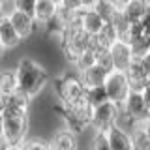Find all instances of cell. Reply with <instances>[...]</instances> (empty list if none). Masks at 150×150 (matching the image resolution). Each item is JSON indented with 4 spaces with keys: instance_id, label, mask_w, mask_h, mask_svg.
<instances>
[{
    "instance_id": "8",
    "label": "cell",
    "mask_w": 150,
    "mask_h": 150,
    "mask_svg": "<svg viewBox=\"0 0 150 150\" xmlns=\"http://www.w3.org/2000/svg\"><path fill=\"white\" fill-rule=\"evenodd\" d=\"M124 109L129 111L139 120H144L146 116H150V111H148L146 103H144V98H143V92L141 90H129L128 98L124 101Z\"/></svg>"
},
{
    "instance_id": "7",
    "label": "cell",
    "mask_w": 150,
    "mask_h": 150,
    "mask_svg": "<svg viewBox=\"0 0 150 150\" xmlns=\"http://www.w3.org/2000/svg\"><path fill=\"white\" fill-rule=\"evenodd\" d=\"M111 54H112V62H115V69H120V71H126L128 66L133 60V53H131V45L124 40H116L115 43L111 45Z\"/></svg>"
},
{
    "instance_id": "37",
    "label": "cell",
    "mask_w": 150,
    "mask_h": 150,
    "mask_svg": "<svg viewBox=\"0 0 150 150\" xmlns=\"http://www.w3.org/2000/svg\"><path fill=\"white\" fill-rule=\"evenodd\" d=\"M4 51H6V49H4V47H2V45H0V56H2V54H4Z\"/></svg>"
},
{
    "instance_id": "15",
    "label": "cell",
    "mask_w": 150,
    "mask_h": 150,
    "mask_svg": "<svg viewBox=\"0 0 150 150\" xmlns=\"http://www.w3.org/2000/svg\"><path fill=\"white\" fill-rule=\"evenodd\" d=\"M139 124H141V120L135 118V116L131 115L129 111H126L124 105L118 107V112H116V118H115V126H118L120 129H124V131H128V133H131V131L137 128Z\"/></svg>"
},
{
    "instance_id": "32",
    "label": "cell",
    "mask_w": 150,
    "mask_h": 150,
    "mask_svg": "<svg viewBox=\"0 0 150 150\" xmlns=\"http://www.w3.org/2000/svg\"><path fill=\"white\" fill-rule=\"evenodd\" d=\"M141 126H143V129L146 131V135H148V139H150V116H146L144 120H141Z\"/></svg>"
},
{
    "instance_id": "35",
    "label": "cell",
    "mask_w": 150,
    "mask_h": 150,
    "mask_svg": "<svg viewBox=\"0 0 150 150\" xmlns=\"http://www.w3.org/2000/svg\"><path fill=\"white\" fill-rule=\"evenodd\" d=\"M143 38L146 40V43L150 45V26H144V32H143Z\"/></svg>"
},
{
    "instance_id": "11",
    "label": "cell",
    "mask_w": 150,
    "mask_h": 150,
    "mask_svg": "<svg viewBox=\"0 0 150 150\" xmlns=\"http://www.w3.org/2000/svg\"><path fill=\"white\" fill-rule=\"evenodd\" d=\"M107 135H109V144H111V150H128V148H133L131 144V135L128 131L120 129L118 126L112 124L109 129H107Z\"/></svg>"
},
{
    "instance_id": "12",
    "label": "cell",
    "mask_w": 150,
    "mask_h": 150,
    "mask_svg": "<svg viewBox=\"0 0 150 150\" xmlns=\"http://www.w3.org/2000/svg\"><path fill=\"white\" fill-rule=\"evenodd\" d=\"M19 34L17 30L13 28L11 21H9V17L6 15L0 21V45L4 47V49H11V47H15L19 43Z\"/></svg>"
},
{
    "instance_id": "22",
    "label": "cell",
    "mask_w": 150,
    "mask_h": 150,
    "mask_svg": "<svg viewBox=\"0 0 150 150\" xmlns=\"http://www.w3.org/2000/svg\"><path fill=\"white\" fill-rule=\"evenodd\" d=\"M131 144H133V148H139V150H146L150 148V139L146 135V131L143 129V126H137L133 131H131Z\"/></svg>"
},
{
    "instance_id": "18",
    "label": "cell",
    "mask_w": 150,
    "mask_h": 150,
    "mask_svg": "<svg viewBox=\"0 0 150 150\" xmlns=\"http://www.w3.org/2000/svg\"><path fill=\"white\" fill-rule=\"evenodd\" d=\"M96 38H98V41H100L103 47L111 49V45L118 40V32H116V28H115L112 23H105V25L101 26V30L96 34Z\"/></svg>"
},
{
    "instance_id": "21",
    "label": "cell",
    "mask_w": 150,
    "mask_h": 150,
    "mask_svg": "<svg viewBox=\"0 0 150 150\" xmlns=\"http://www.w3.org/2000/svg\"><path fill=\"white\" fill-rule=\"evenodd\" d=\"M86 101L90 103L92 107H96V105H100V103L103 101H107L109 98H107V90H105V84H100V86H90V88H86Z\"/></svg>"
},
{
    "instance_id": "25",
    "label": "cell",
    "mask_w": 150,
    "mask_h": 150,
    "mask_svg": "<svg viewBox=\"0 0 150 150\" xmlns=\"http://www.w3.org/2000/svg\"><path fill=\"white\" fill-rule=\"evenodd\" d=\"M96 62L100 64L101 68H105L109 73L112 71V69H115V62H112V54H111V51H109V49L101 51V53L96 56Z\"/></svg>"
},
{
    "instance_id": "28",
    "label": "cell",
    "mask_w": 150,
    "mask_h": 150,
    "mask_svg": "<svg viewBox=\"0 0 150 150\" xmlns=\"http://www.w3.org/2000/svg\"><path fill=\"white\" fill-rule=\"evenodd\" d=\"M58 4H62L66 8H71V9H81L83 8L81 0H62V2H58Z\"/></svg>"
},
{
    "instance_id": "38",
    "label": "cell",
    "mask_w": 150,
    "mask_h": 150,
    "mask_svg": "<svg viewBox=\"0 0 150 150\" xmlns=\"http://www.w3.org/2000/svg\"><path fill=\"white\" fill-rule=\"evenodd\" d=\"M6 2L8 0H0V6H6Z\"/></svg>"
},
{
    "instance_id": "16",
    "label": "cell",
    "mask_w": 150,
    "mask_h": 150,
    "mask_svg": "<svg viewBox=\"0 0 150 150\" xmlns=\"http://www.w3.org/2000/svg\"><path fill=\"white\" fill-rule=\"evenodd\" d=\"M144 8H146V0H129L122 11H124V15L128 17L129 23H137L143 19Z\"/></svg>"
},
{
    "instance_id": "6",
    "label": "cell",
    "mask_w": 150,
    "mask_h": 150,
    "mask_svg": "<svg viewBox=\"0 0 150 150\" xmlns=\"http://www.w3.org/2000/svg\"><path fill=\"white\" fill-rule=\"evenodd\" d=\"M116 112H118V105L115 101L107 100L100 103V105L94 107V116H92V128L94 129H109L112 124H115V118H116Z\"/></svg>"
},
{
    "instance_id": "4",
    "label": "cell",
    "mask_w": 150,
    "mask_h": 150,
    "mask_svg": "<svg viewBox=\"0 0 150 150\" xmlns=\"http://www.w3.org/2000/svg\"><path fill=\"white\" fill-rule=\"evenodd\" d=\"M54 90L62 103H75L79 100H84L86 84L83 83L81 77H77L73 73H68V75H62V77L54 79Z\"/></svg>"
},
{
    "instance_id": "20",
    "label": "cell",
    "mask_w": 150,
    "mask_h": 150,
    "mask_svg": "<svg viewBox=\"0 0 150 150\" xmlns=\"http://www.w3.org/2000/svg\"><path fill=\"white\" fill-rule=\"evenodd\" d=\"M19 88V81H17V71L13 69H4L0 73V90L2 92H15Z\"/></svg>"
},
{
    "instance_id": "17",
    "label": "cell",
    "mask_w": 150,
    "mask_h": 150,
    "mask_svg": "<svg viewBox=\"0 0 150 150\" xmlns=\"http://www.w3.org/2000/svg\"><path fill=\"white\" fill-rule=\"evenodd\" d=\"M53 146L58 148V150H71L75 148V133L71 129H62L54 135V141H53Z\"/></svg>"
},
{
    "instance_id": "26",
    "label": "cell",
    "mask_w": 150,
    "mask_h": 150,
    "mask_svg": "<svg viewBox=\"0 0 150 150\" xmlns=\"http://www.w3.org/2000/svg\"><path fill=\"white\" fill-rule=\"evenodd\" d=\"M94 62H96V53H94L92 49H84L83 53H81V56H79V60H77V64L81 66V69L92 66Z\"/></svg>"
},
{
    "instance_id": "40",
    "label": "cell",
    "mask_w": 150,
    "mask_h": 150,
    "mask_svg": "<svg viewBox=\"0 0 150 150\" xmlns=\"http://www.w3.org/2000/svg\"><path fill=\"white\" fill-rule=\"evenodd\" d=\"M148 53H150V49H148Z\"/></svg>"
},
{
    "instance_id": "27",
    "label": "cell",
    "mask_w": 150,
    "mask_h": 150,
    "mask_svg": "<svg viewBox=\"0 0 150 150\" xmlns=\"http://www.w3.org/2000/svg\"><path fill=\"white\" fill-rule=\"evenodd\" d=\"M36 2L38 0H13V4H15L17 9H21V11H25V13H28V15H32V17H34Z\"/></svg>"
},
{
    "instance_id": "19",
    "label": "cell",
    "mask_w": 150,
    "mask_h": 150,
    "mask_svg": "<svg viewBox=\"0 0 150 150\" xmlns=\"http://www.w3.org/2000/svg\"><path fill=\"white\" fill-rule=\"evenodd\" d=\"M43 25H45L47 34H49L51 38H56V40H60L62 34H64V30H66V21L58 15V13H54V15L51 17L49 21H45Z\"/></svg>"
},
{
    "instance_id": "10",
    "label": "cell",
    "mask_w": 150,
    "mask_h": 150,
    "mask_svg": "<svg viewBox=\"0 0 150 150\" xmlns=\"http://www.w3.org/2000/svg\"><path fill=\"white\" fill-rule=\"evenodd\" d=\"M107 75H109V71H107L105 68H101L98 62H94L92 66H88V68H83V69H81V79H83V83L86 84V88L105 84Z\"/></svg>"
},
{
    "instance_id": "24",
    "label": "cell",
    "mask_w": 150,
    "mask_h": 150,
    "mask_svg": "<svg viewBox=\"0 0 150 150\" xmlns=\"http://www.w3.org/2000/svg\"><path fill=\"white\" fill-rule=\"evenodd\" d=\"M90 146L96 148V150H109L111 144H109V135H107V129H98L94 139L90 141Z\"/></svg>"
},
{
    "instance_id": "34",
    "label": "cell",
    "mask_w": 150,
    "mask_h": 150,
    "mask_svg": "<svg viewBox=\"0 0 150 150\" xmlns=\"http://www.w3.org/2000/svg\"><path fill=\"white\" fill-rule=\"evenodd\" d=\"M81 2H83V8H94L98 0H81Z\"/></svg>"
},
{
    "instance_id": "33",
    "label": "cell",
    "mask_w": 150,
    "mask_h": 150,
    "mask_svg": "<svg viewBox=\"0 0 150 150\" xmlns=\"http://www.w3.org/2000/svg\"><path fill=\"white\" fill-rule=\"evenodd\" d=\"M6 103H8V92H2V90H0V111L6 107Z\"/></svg>"
},
{
    "instance_id": "9",
    "label": "cell",
    "mask_w": 150,
    "mask_h": 150,
    "mask_svg": "<svg viewBox=\"0 0 150 150\" xmlns=\"http://www.w3.org/2000/svg\"><path fill=\"white\" fill-rule=\"evenodd\" d=\"M9 21H11V25H13V28L17 30V34H19V38H28L32 34V30H34V17L32 15H28V13H25V11H21V9H13L11 13H9Z\"/></svg>"
},
{
    "instance_id": "30",
    "label": "cell",
    "mask_w": 150,
    "mask_h": 150,
    "mask_svg": "<svg viewBox=\"0 0 150 150\" xmlns=\"http://www.w3.org/2000/svg\"><path fill=\"white\" fill-rule=\"evenodd\" d=\"M141 92H143L144 103H146V107H148V111H150V81H148L146 84H144V88H143V90H141Z\"/></svg>"
},
{
    "instance_id": "36",
    "label": "cell",
    "mask_w": 150,
    "mask_h": 150,
    "mask_svg": "<svg viewBox=\"0 0 150 150\" xmlns=\"http://www.w3.org/2000/svg\"><path fill=\"white\" fill-rule=\"evenodd\" d=\"M2 131H4V116H2V111H0V139H2Z\"/></svg>"
},
{
    "instance_id": "1",
    "label": "cell",
    "mask_w": 150,
    "mask_h": 150,
    "mask_svg": "<svg viewBox=\"0 0 150 150\" xmlns=\"http://www.w3.org/2000/svg\"><path fill=\"white\" fill-rule=\"evenodd\" d=\"M2 116H4V131H2L4 144L11 148L21 146L28 128V109L17 105H8L4 107Z\"/></svg>"
},
{
    "instance_id": "31",
    "label": "cell",
    "mask_w": 150,
    "mask_h": 150,
    "mask_svg": "<svg viewBox=\"0 0 150 150\" xmlns=\"http://www.w3.org/2000/svg\"><path fill=\"white\" fill-rule=\"evenodd\" d=\"M23 148H47V144L43 143H21Z\"/></svg>"
},
{
    "instance_id": "13",
    "label": "cell",
    "mask_w": 150,
    "mask_h": 150,
    "mask_svg": "<svg viewBox=\"0 0 150 150\" xmlns=\"http://www.w3.org/2000/svg\"><path fill=\"white\" fill-rule=\"evenodd\" d=\"M105 25L103 17L96 11L94 8H84L83 9V28L90 34H98L101 30V26Z\"/></svg>"
},
{
    "instance_id": "5",
    "label": "cell",
    "mask_w": 150,
    "mask_h": 150,
    "mask_svg": "<svg viewBox=\"0 0 150 150\" xmlns=\"http://www.w3.org/2000/svg\"><path fill=\"white\" fill-rule=\"evenodd\" d=\"M105 90H107V98H109L111 101H115L118 107L124 105L126 98H128V94L131 90L126 71L112 69V71L107 75V79H105Z\"/></svg>"
},
{
    "instance_id": "23",
    "label": "cell",
    "mask_w": 150,
    "mask_h": 150,
    "mask_svg": "<svg viewBox=\"0 0 150 150\" xmlns=\"http://www.w3.org/2000/svg\"><path fill=\"white\" fill-rule=\"evenodd\" d=\"M94 9L103 17L105 23H111L112 17H115V13H116V8H115V4H112L111 0H98L96 6H94Z\"/></svg>"
},
{
    "instance_id": "29",
    "label": "cell",
    "mask_w": 150,
    "mask_h": 150,
    "mask_svg": "<svg viewBox=\"0 0 150 150\" xmlns=\"http://www.w3.org/2000/svg\"><path fill=\"white\" fill-rule=\"evenodd\" d=\"M141 64H143V69H144V73H146V77L150 79V53H146L141 58Z\"/></svg>"
},
{
    "instance_id": "41",
    "label": "cell",
    "mask_w": 150,
    "mask_h": 150,
    "mask_svg": "<svg viewBox=\"0 0 150 150\" xmlns=\"http://www.w3.org/2000/svg\"><path fill=\"white\" fill-rule=\"evenodd\" d=\"M146 2H148V0H146Z\"/></svg>"
},
{
    "instance_id": "2",
    "label": "cell",
    "mask_w": 150,
    "mask_h": 150,
    "mask_svg": "<svg viewBox=\"0 0 150 150\" xmlns=\"http://www.w3.org/2000/svg\"><path fill=\"white\" fill-rule=\"evenodd\" d=\"M54 112L66 120L68 129H71L75 135L83 133L86 128L92 126V116H94V107L84 100H79L75 103H60L54 107Z\"/></svg>"
},
{
    "instance_id": "14",
    "label": "cell",
    "mask_w": 150,
    "mask_h": 150,
    "mask_svg": "<svg viewBox=\"0 0 150 150\" xmlns=\"http://www.w3.org/2000/svg\"><path fill=\"white\" fill-rule=\"evenodd\" d=\"M56 8H58V4H56L54 0H38L36 9H34V21L43 25L45 21H49L56 13Z\"/></svg>"
},
{
    "instance_id": "3",
    "label": "cell",
    "mask_w": 150,
    "mask_h": 150,
    "mask_svg": "<svg viewBox=\"0 0 150 150\" xmlns=\"http://www.w3.org/2000/svg\"><path fill=\"white\" fill-rule=\"evenodd\" d=\"M15 71H17L19 88L25 90L30 98L38 96L40 90L47 83V71L32 58H23L21 62H19Z\"/></svg>"
},
{
    "instance_id": "39",
    "label": "cell",
    "mask_w": 150,
    "mask_h": 150,
    "mask_svg": "<svg viewBox=\"0 0 150 150\" xmlns=\"http://www.w3.org/2000/svg\"><path fill=\"white\" fill-rule=\"evenodd\" d=\"M54 2H56V4H58V2H62V0H54Z\"/></svg>"
}]
</instances>
